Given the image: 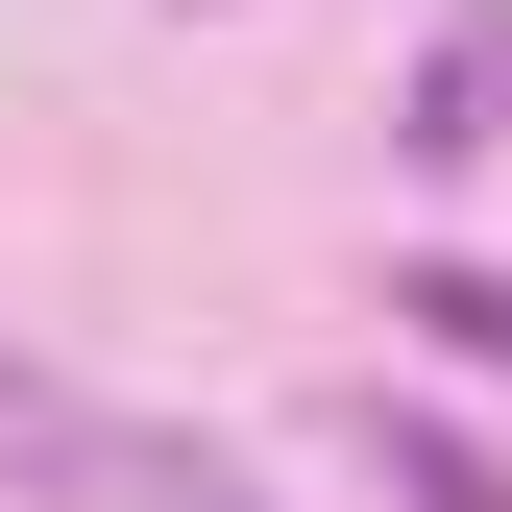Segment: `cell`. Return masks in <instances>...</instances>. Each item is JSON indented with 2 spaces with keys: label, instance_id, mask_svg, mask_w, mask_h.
Masks as SVG:
<instances>
[{
  "label": "cell",
  "instance_id": "2",
  "mask_svg": "<svg viewBox=\"0 0 512 512\" xmlns=\"http://www.w3.org/2000/svg\"><path fill=\"white\" fill-rule=\"evenodd\" d=\"M366 464H391V488H415V512H512V488H488V464H464V439H391V415H366Z\"/></svg>",
  "mask_w": 512,
  "mask_h": 512
},
{
  "label": "cell",
  "instance_id": "1",
  "mask_svg": "<svg viewBox=\"0 0 512 512\" xmlns=\"http://www.w3.org/2000/svg\"><path fill=\"white\" fill-rule=\"evenodd\" d=\"M391 317H439V342H464V366H512V269H415Z\"/></svg>",
  "mask_w": 512,
  "mask_h": 512
}]
</instances>
